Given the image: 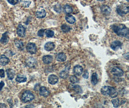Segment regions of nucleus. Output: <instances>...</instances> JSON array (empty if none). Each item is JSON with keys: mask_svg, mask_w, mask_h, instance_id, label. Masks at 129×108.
Wrapping results in <instances>:
<instances>
[{"mask_svg": "<svg viewBox=\"0 0 129 108\" xmlns=\"http://www.w3.org/2000/svg\"><path fill=\"white\" fill-rule=\"evenodd\" d=\"M111 28L113 31L119 37L129 38V29L124 24H114L112 26Z\"/></svg>", "mask_w": 129, "mask_h": 108, "instance_id": "nucleus-1", "label": "nucleus"}, {"mask_svg": "<svg viewBox=\"0 0 129 108\" xmlns=\"http://www.w3.org/2000/svg\"><path fill=\"white\" fill-rule=\"evenodd\" d=\"M101 93L103 95L108 96L112 98H116L118 94L116 89L110 86H103L101 89Z\"/></svg>", "mask_w": 129, "mask_h": 108, "instance_id": "nucleus-2", "label": "nucleus"}, {"mask_svg": "<svg viewBox=\"0 0 129 108\" xmlns=\"http://www.w3.org/2000/svg\"><path fill=\"white\" fill-rule=\"evenodd\" d=\"M34 99V95L29 90H26L22 95L21 100L24 103H27L32 101Z\"/></svg>", "mask_w": 129, "mask_h": 108, "instance_id": "nucleus-3", "label": "nucleus"}, {"mask_svg": "<svg viewBox=\"0 0 129 108\" xmlns=\"http://www.w3.org/2000/svg\"><path fill=\"white\" fill-rule=\"evenodd\" d=\"M129 7L128 5L125 4H121L119 5L117 8V13L120 15V16H123L124 15L128 13L129 11Z\"/></svg>", "mask_w": 129, "mask_h": 108, "instance_id": "nucleus-4", "label": "nucleus"}, {"mask_svg": "<svg viewBox=\"0 0 129 108\" xmlns=\"http://www.w3.org/2000/svg\"><path fill=\"white\" fill-rule=\"evenodd\" d=\"M26 65L29 68H34L37 65V60L33 57L28 58L25 61Z\"/></svg>", "mask_w": 129, "mask_h": 108, "instance_id": "nucleus-5", "label": "nucleus"}, {"mask_svg": "<svg viewBox=\"0 0 129 108\" xmlns=\"http://www.w3.org/2000/svg\"><path fill=\"white\" fill-rule=\"evenodd\" d=\"M26 49L27 52L31 54H34L36 53L37 52V48L36 45L32 42H30L27 44L26 46Z\"/></svg>", "mask_w": 129, "mask_h": 108, "instance_id": "nucleus-6", "label": "nucleus"}, {"mask_svg": "<svg viewBox=\"0 0 129 108\" xmlns=\"http://www.w3.org/2000/svg\"><path fill=\"white\" fill-rule=\"evenodd\" d=\"M111 73L114 76L118 77V78L121 77L124 74L123 71L119 67L117 66H115L112 68L111 70Z\"/></svg>", "mask_w": 129, "mask_h": 108, "instance_id": "nucleus-7", "label": "nucleus"}, {"mask_svg": "<svg viewBox=\"0 0 129 108\" xmlns=\"http://www.w3.org/2000/svg\"><path fill=\"white\" fill-rule=\"evenodd\" d=\"M25 32L26 28L24 27V26L21 24L19 25L17 29L18 35L21 38H24L25 36Z\"/></svg>", "mask_w": 129, "mask_h": 108, "instance_id": "nucleus-8", "label": "nucleus"}, {"mask_svg": "<svg viewBox=\"0 0 129 108\" xmlns=\"http://www.w3.org/2000/svg\"><path fill=\"white\" fill-rule=\"evenodd\" d=\"M122 46V43L120 41L115 40L111 43L110 47L114 51H117L121 48Z\"/></svg>", "mask_w": 129, "mask_h": 108, "instance_id": "nucleus-9", "label": "nucleus"}, {"mask_svg": "<svg viewBox=\"0 0 129 108\" xmlns=\"http://www.w3.org/2000/svg\"><path fill=\"white\" fill-rule=\"evenodd\" d=\"M39 94L41 96L47 97L50 94V91L45 86H42L39 89Z\"/></svg>", "mask_w": 129, "mask_h": 108, "instance_id": "nucleus-10", "label": "nucleus"}, {"mask_svg": "<svg viewBox=\"0 0 129 108\" xmlns=\"http://www.w3.org/2000/svg\"><path fill=\"white\" fill-rule=\"evenodd\" d=\"M36 17L38 18H43L46 15V12L45 10L43 8H39L38 10L36 12Z\"/></svg>", "mask_w": 129, "mask_h": 108, "instance_id": "nucleus-11", "label": "nucleus"}, {"mask_svg": "<svg viewBox=\"0 0 129 108\" xmlns=\"http://www.w3.org/2000/svg\"><path fill=\"white\" fill-rule=\"evenodd\" d=\"M58 78L54 74H51L49 76L48 78V82L51 85H55L58 82Z\"/></svg>", "mask_w": 129, "mask_h": 108, "instance_id": "nucleus-12", "label": "nucleus"}, {"mask_svg": "<svg viewBox=\"0 0 129 108\" xmlns=\"http://www.w3.org/2000/svg\"><path fill=\"white\" fill-rule=\"evenodd\" d=\"M10 61L9 59L5 55L0 56V65L2 66H5L7 65Z\"/></svg>", "mask_w": 129, "mask_h": 108, "instance_id": "nucleus-13", "label": "nucleus"}, {"mask_svg": "<svg viewBox=\"0 0 129 108\" xmlns=\"http://www.w3.org/2000/svg\"><path fill=\"white\" fill-rule=\"evenodd\" d=\"M55 47V45L53 42H48L46 43L44 46V49L46 51L50 52L54 49Z\"/></svg>", "mask_w": 129, "mask_h": 108, "instance_id": "nucleus-14", "label": "nucleus"}, {"mask_svg": "<svg viewBox=\"0 0 129 108\" xmlns=\"http://www.w3.org/2000/svg\"><path fill=\"white\" fill-rule=\"evenodd\" d=\"M83 67L80 65H77L75 66L74 67V69H73L74 73L76 75L79 76L82 74L83 73Z\"/></svg>", "mask_w": 129, "mask_h": 108, "instance_id": "nucleus-15", "label": "nucleus"}, {"mask_svg": "<svg viewBox=\"0 0 129 108\" xmlns=\"http://www.w3.org/2000/svg\"><path fill=\"white\" fill-rule=\"evenodd\" d=\"M6 73L8 79L9 80H13L15 75V72L12 69H7L6 70Z\"/></svg>", "mask_w": 129, "mask_h": 108, "instance_id": "nucleus-16", "label": "nucleus"}, {"mask_svg": "<svg viewBox=\"0 0 129 108\" xmlns=\"http://www.w3.org/2000/svg\"><path fill=\"white\" fill-rule=\"evenodd\" d=\"M101 12L105 15H108L111 12V8L109 6L104 5L101 7Z\"/></svg>", "mask_w": 129, "mask_h": 108, "instance_id": "nucleus-17", "label": "nucleus"}, {"mask_svg": "<svg viewBox=\"0 0 129 108\" xmlns=\"http://www.w3.org/2000/svg\"><path fill=\"white\" fill-rule=\"evenodd\" d=\"M67 57L65 53L61 52L58 54V56L57 57V60L60 62H63L66 60Z\"/></svg>", "mask_w": 129, "mask_h": 108, "instance_id": "nucleus-18", "label": "nucleus"}, {"mask_svg": "<svg viewBox=\"0 0 129 108\" xmlns=\"http://www.w3.org/2000/svg\"><path fill=\"white\" fill-rule=\"evenodd\" d=\"M53 60V58L51 55H46L43 57V61L45 64H49Z\"/></svg>", "mask_w": 129, "mask_h": 108, "instance_id": "nucleus-19", "label": "nucleus"}, {"mask_svg": "<svg viewBox=\"0 0 129 108\" xmlns=\"http://www.w3.org/2000/svg\"><path fill=\"white\" fill-rule=\"evenodd\" d=\"M14 42H15V44L16 45V47L20 50H23L24 49V44L23 42L19 39H16L14 41Z\"/></svg>", "mask_w": 129, "mask_h": 108, "instance_id": "nucleus-20", "label": "nucleus"}, {"mask_svg": "<svg viewBox=\"0 0 129 108\" xmlns=\"http://www.w3.org/2000/svg\"><path fill=\"white\" fill-rule=\"evenodd\" d=\"M9 39L7 35V32H6L3 34L2 37L0 39V42L3 44H6L8 42Z\"/></svg>", "mask_w": 129, "mask_h": 108, "instance_id": "nucleus-21", "label": "nucleus"}, {"mask_svg": "<svg viewBox=\"0 0 129 108\" xmlns=\"http://www.w3.org/2000/svg\"><path fill=\"white\" fill-rule=\"evenodd\" d=\"M65 19L66 21L70 24H73L76 22V18L74 17H73V15H67L65 17Z\"/></svg>", "mask_w": 129, "mask_h": 108, "instance_id": "nucleus-22", "label": "nucleus"}, {"mask_svg": "<svg viewBox=\"0 0 129 108\" xmlns=\"http://www.w3.org/2000/svg\"><path fill=\"white\" fill-rule=\"evenodd\" d=\"M16 80L19 83L25 82L27 81V78L24 75L18 74L16 78Z\"/></svg>", "mask_w": 129, "mask_h": 108, "instance_id": "nucleus-23", "label": "nucleus"}, {"mask_svg": "<svg viewBox=\"0 0 129 108\" xmlns=\"http://www.w3.org/2000/svg\"><path fill=\"white\" fill-rule=\"evenodd\" d=\"M91 82L93 85H96L98 82V75L97 73H93L91 78Z\"/></svg>", "mask_w": 129, "mask_h": 108, "instance_id": "nucleus-24", "label": "nucleus"}, {"mask_svg": "<svg viewBox=\"0 0 129 108\" xmlns=\"http://www.w3.org/2000/svg\"><path fill=\"white\" fill-rule=\"evenodd\" d=\"M69 76V71L67 70H64L60 73V77L61 78L66 79Z\"/></svg>", "mask_w": 129, "mask_h": 108, "instance_id": "nucleus-25", "label": "nucleus"}, {"mask_svg": "<svg viewBox=\"0 0 129 108\" xmlns=\"http://www.w3.org/2000/svg\"><path fill=\"white\" fill-rule=\"evenodd\" d=\"M63 10L65 13L66 14H70L73 12V9L69 5H66L64 6Z\"/></svg>", "mask_w": 129, "mask_h": 108, "instance_id": "nucleus-26", "label": "nucleus"}, {"mask_svg": "<svg viewBox=\"0 0 129 108\" xmlns=\"http://www.w3.org/2000/svg\"><path fill=\"white\" fill-rule=\"evenodd\" d=\"M61 29L62 31L64 33L69 32L71 29V28L66 24H63L61 26Z\"/></svg>", "mask_w": 129, "mask_h": 108, "instance_id": "nucleus-27", "label": "nucleus"}, {"mask_svg": "<svg viewBox=\"0 0 129 108\" xmlns=\"http://www.w3.org/2000/svg\"><path fill=\"white\" fill-rule=\"evenodd\" d=\"M73 88L77 94H80L83 92V91H82L81 87L79 85H76L74 86Z\"/></svg>", "mask_w": 129, "mask_h": 108, "instance_id": "nucleus-28", "label": "nucleus"}, {"mask_svg": "<svg viewBox=\"0 0 129 108\" xmlns=\"http://www.w3.org/2000/svg\"><path fill=\"white\" fill-rule=\"evenodd\" d=\"M69 80L71 83L72 84H76L79 82V80L78 78L75 75H72L70 77Z\"/></svg>", "mask_w": 129, "mask_h": 108, "instance_id": "nucleus-29", "label": "nucleus"}, {"mask_svg": "<svg viewBox=\"0 0 129 108\" xmlns=\"http://www.w3.org/2000/svg\"><path fill=\"white\" fill-rule=\"evenodd\" d=\"M112 103L115 108H118L119 106V99H115L112 100Z\"/></svg>", "mask_w": 129, "mask_h": 108, "instance_id": "nucleus-30", "label": "nucleus"}, {"mask_svg": "<svg viewBox=\"0 0 129 108\" xmlns=\"http://www.w3.org/2000/svg\"><path fill=\"white\" fill-rule=\"evenodd\" d=\"M46 35L48 38H52L54 35V32L51 30H47L46 31Z\"/></svg>", "mask_w": 129, "mask_h": 108, "instance_id": "nucleus-31", "label": "nucleus"}, {"mask_svg": "<svg viewBox=\"0 0 129 108\" xmlns=\"http://www.w3.org/2000/svg\"><path fill=\"white\" fill-rule=\"evenodd\" d=\"M54 9L56 12L58 13H60L62 12V7L60 5H59V4H57V5H55L54 6Z\"/></svg>", "mask_w": 129, "mask_h": 108, "instance_id": "nucleus-32", "label": "nucleus"}, {"mask_svg": "<svg viewBox=\"0 0 129 108\" xmlns=\"http://www.w3.org/2000/svg\"><path fill=\"white\" fill-rule=\"evenodd\" d=\"M44 34H45V30L43 29L39 30L37 33L38 36L40 37H42L44 36Z\"/></svg>", "mask_w": 129, "mask_h": 108, "instance_id": "nucleus-33", "label": "nucleus"}, {"mask_svg": "<svg viewBox=\"0 0 129 108\" xmlns=\"http://www.w3.org/2000/svg\"><path fill=\"white\" fill-rule=\"evenodd\" d=\"M7 1L12 5H15L18 3L19 0H7Z\"/></svg>", "mask_w": 129, "mask_h": 108, "instance_id": "nucleus-34", "label": "nucleus"}, {"mask_svg": "<svg viewBox=\"0 0 129 108\" xmlns=\"http://www.w3.org/2000/svg\"><path fill=\"white\" fill-rule=\"evenodd\" d=\"M83 78H84L85 79H88L89 78V72L87 70L85 71L84 73L83 74Z\"/></svg>", "mask_w": 129, "mask_h": 108, "instance_id": "nucleus-35", "label": "nucleus"}, {"mask_svg": "<svg viewBox=\"0 0 129 108\" xmlns=\"http://www.w3.org/2000/svg\"><path fill=\"white\" fill-rule=\"evenodd\" d=\"M31 2L30 1H27V2H24L23 3V6L25 7H28L30 6Z\"/></svg>", "mask_w": 129, "mask_h": 108, "instance_id": "nucleus-36", "label": "nucleus"}, {"mask_svg": "<svg viewBox=\"0 0 129 108\" xmlns=\"http://www.w3.org/2000/svg\"><path fill=\"white\" fill-rule=\"evenodd\" d=\"M5 71L3 69H0V77L1 78H5Z\"/></svg>", "mask_w": 129, "mask_h": 108, "instance_id": "nucleus-37", "label": "nucleus"}, {"mask_svg": "<svg viewBox=\"0 0 129 108\" xmlns=\"http://www.w3.org/2000/svg\"><path fill=\"white\" fill-rule=\"evenodd\" d=\"M4 86H5L4 82L3 81H2L1 82H0V91L2 90V89L3 88V87Z\"/></svg>", "mask_w": 129, "mask_h": 108, "instance_id": "nucleus-38", "label": "nucleus"}, {"mask_svg": "<svg viewBox=\"0 0 129 108\" xmlns=\"http://www.w3.org/2000/svg\"><path fill=\"white\" fill-rule=\"evenodd\" d=\"M6 107V105L3 103H0V108H4Z\"/></svg>", "mask_w": 129, "mask_h": 108, "instance_id": "nucleus-39", "label": "nucleus"}, {"mask_svg": "<svg viewBox=\"0 0 129 108\" xmlns=\"http://www.w3.org/2000/svg\"><path fill=\"white\" fill-rule=\"evenodd\" d=\"M34 107V106H33V105H32V106H31V105H29H29H28V106H26V107Z\"/></svg>", "mask_w": 129, "mask_h": 108, "instance_id": "nucleus-40", "label": "nucleus"}, {"mask_svg": "<svg viewBox=\"0 0 129 108\" xmlns=\"http://www.w3.org/2000/svg\"><path fill=\"white\" fill-rule=\"evenodd\" d=\"M97 1H100V2H104L105 1V0H97Z\"/></svg>", "mask_w": 129, "mask_h": 108, "instance_id": "nucleus-41", "label": "nucleus"}, {"mask_svg": "<svg viewBox=\"0 0 129 108\" xmlns=\"http://www.w3.org/2000/svg\"><path fill=\"white\" fill-rule=\"evenodd\" d=\"M126 1L128 2H129V0H126Z\"/></svg>", "mask_w": 129, "mask_h": 108, "instance_id": "nucleus-42", "label": "nucleus"}]
</instances>
